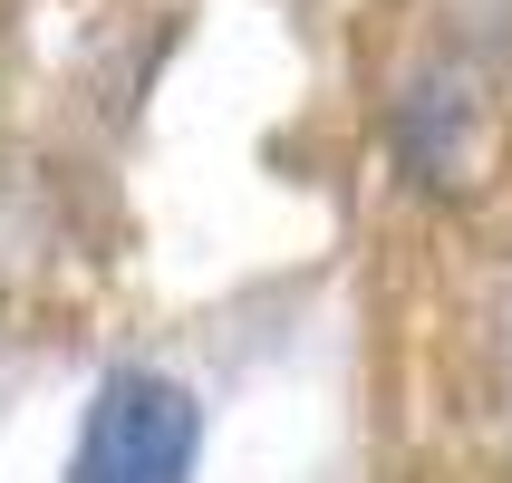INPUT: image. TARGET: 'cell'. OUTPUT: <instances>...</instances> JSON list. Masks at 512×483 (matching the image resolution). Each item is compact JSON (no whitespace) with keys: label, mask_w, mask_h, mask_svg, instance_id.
<instances>
[{"label":"cell","mask_w":512,"mask_h":483,"mask_svg":"<svg viewBox=\"0 0 512 483\" xmlns=\"http://www.w3.org/2000/svg\"><path fill=\"white\" fill-rule=\"evenodd\" d=\"M203 445H213V406L194 377L155 368V358H116L78 406L58 483H194Z\"/></svg>","instance_id":"6da1fadb"},{"label":"cell","mask_w":512,"mask_h":483,"mask_svg":"<svg viewBox=\"0 0 512 483\" xmlns=\"http://www.w3.org/2000/svg\"><path fill=\"white\" fill-rule=\"evenodd\" d=\"M484 87L493 78L445 39L397 78V97L377 116V145H387V174L416 203H445V213L474 203V184H484Z\"/></svg>","instance_id":"7a4b0ae2"},{"label":"cell","mask_w":512,"mask_h":483,"mask_svg":"<svg viewBox=\"0 0 512 483\" xmlns=\"http://www.w3.org/2000/svg\"><path fill=\"white\" fill-rule=\"evenodd\" d=\"M445 49H464L484 78H512V0H445Z\"/></svg>","instance_id":"3957f363"},{"label":"cell","mask_w":512,"mask_h":483,"mask_svg":"<svg viewBox=\"0 0 512 483\" xmlns=\"http://www.w3.org/2000/svg\"><path fill=\"white\" fill-rule=\"evenodd\" d=\"M484 397H493V426H503V445H512V290L484 319Z\"/></svg>","instance_id":"277c9868"}]
</instances>
